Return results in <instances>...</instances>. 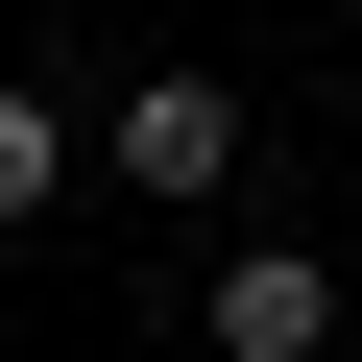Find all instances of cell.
Returning <instances> with one entry per match:
<instances>
[{"label":"cell","mask_w":362,"mask_h":362,"mask_svg":"<svg viewBox=\"0 0 362 362\" xmlns=\"http://www.w3.org/2000/svg\"><path fill=\"white\" fill-rule=\"evenodd\" d=\"M242 73H121V121H97V169H121V194H169V218H218L242 194Z\"/></svg>","instance_id":"6da1fadb"},{"label":"cell","mask_w":362,"mask_h":362,"mask_svg":"<svg viewBox=\"0 0 362 362\" xmlns=\"http://www.w3.org/2000/svg\"><path fill=\"white\" fill-rule=\"evenodd\" d=\"M194 362H338V266L314 242H218L194 266Z\"/></svg>","instance_id":"7a4b0ae2"},{"label":"cell","mask_w":362,"mask_h":362,"mask_svg":"<svg viewBox=\"0 0 362 362\" xmlns=\"http://www.w3.org/2000/svg\"><path fill=\"white\" fill-rule=\"evenodd\" d=\"M49 194H73V97H49V73H0V242H25Z\"/></svg>","instance_id":"3957f363"}]
</instances>
